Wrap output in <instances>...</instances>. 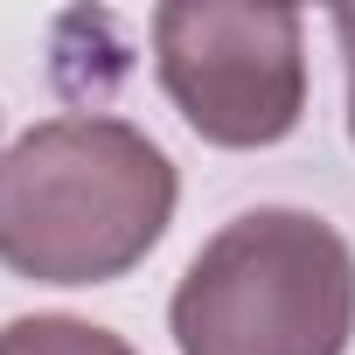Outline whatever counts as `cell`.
<instances>
[{"label":"cell","instance_id":"cell-3","mask_svg":"<svg viewBox=\"0 0 355 355\" xmlns=\"http://www.w3.org/2000/svg\"><path fill=\"white\" fill-rule=\"evenodd\" d=\"M300 35L293 8H160V91L209 146H272L306 112Z\"/></svg>","mask_w":355,"mask_h":355},{"label":"cell","instance_id":"cell-1","mask_svg":"<svg viewBox=\"0 0 355 355\" xmlns=\"http://www.w3.org/2000/svg\"><path fill=\"white\" fill-rule=\"evenodd\" d=\"M174 160L125 119H42L0 160V265L35 286L125 279L174 223Z\"/></svg>","mask_w":355,"mask_h":355},{"label":"cell","instance_id":"cell-5","mask_svg":"<svg viewBox=\"0 0 355 355\" xmlns=\"http://www.w3.org/2000/svg\"><path fill=\"white\" fill-rule=\"evenodd\" d=\"M334 35H341V56H348V139H355V8L334 15Z\"/></svg>","mask_w":355,"mask_h":355},{"label":"cell","instance_id":"cell-2","mask_svg":"<svg viewBox=\"0 0 355 355\" xmlns=\"http://www.w3.org/2000/svg\"><path fill=\"white\" fill-rule=\"evenodd\" d=\"M167 327L182 355H341L355 334V251L327 216L251 209L196 251Z\"/></svg>","mask_w":355,"mask_h":355},{"label":"cell","instance_id":"cell-4","mask_svg":"<svg viewBox=\"0 0 355 355\" xmlns=\"http://www.w3.org/2000/svg\"><path fill=\"white\" fill-rule=\"evenodd\" d=\"M0 355H132L112 327H91L77 313H28L0 327Z\"/></svg>","mask_w":355,"mask_h":355}]
</instances>
